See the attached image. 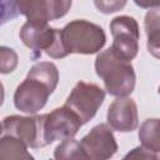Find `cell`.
Listing matches in <instances>:
<instances>
[{"instance_id": "8", "label": "cell", "mask_w": 160, "mask_h": 160, "mask_svg": "<svg viewBox=\"0 0 160 160\" xmlns=\"http://www.w3.org/2000/svg\"><path fill=\"white\" fill-rule=\"evenodd\" d=\"M44 114L36 116H20L11 115L2 120V134L12 135L22 140L28 148L39 149L44 148L42 138Z\"/></svg>"}, {"instance_id": "6", "label": "cell", "mask_w": 160, "mask_h": 160, "mask_svg": "<svg viewBox=\"0 0 160 160\" xmlns=\"http://www.w3.org/2000/svg\"><path fill=\"white\" fill-rule=\"evenodd\" d=\"M82 122L75 112L65 105L54 109L51 112L44 114L42 138L45 146L56 140H65L74 138L80 130Z\"/></svg>"}, {"instance_id": "17", "label": "cell", "mask_w": 160, "mask_h": 160, "mask_svg": "<svg viewBox=\"0 0 160 160\" xmlns=\"http://www.w3.org/2000/svg\"><path fill=\"white\" fill-rule=\"evenodd\" d=\"M19 64L16 51L8 46H0V74L12 72Z\"/></svg>"}, {"instance_id": "2", "label": "cell", "mask_w": 160, "mask_h": 160, "mask_svg": "<svg viewBox=\"0 0 160 160\" xmlns=\"http://www.w3.org/2000/svg\"><path fill=\"white\" fill-rule=\"evenodd\" d=\"M60 32L68 54L91 55L99 52L106 42L102 28L84 19L70 21Z\"/></svg>"}, {"instance_id": "3", "label": "cell", "mask_w": 160, "mask_h": 160, "mask_svg": "<svg viewBox=\"0 0 160 160\" xmlns=\"http://www.w3.org/2000/svg\"><path fill=\"white\" fill-rule=\"evenodd\" d=\"M19 36L24 45L36 52L38 56L41 55V51H45L52 59H61L69 55L65 50L60 30L50 28L48 22L28 20L21 26Z\"/></svg>"}, {"instance_id": "9", "label": "cell", "mask_w": 160, "mask_h": 160, "mask_svg": "<svg viewBox=\"0 0 160 160\" xmlns=\"http://www.w3.org/2000/svg\"><path fill=\"white\" fill-rule=\"evenodd\" d=\"M86 159L106 160L115 155L118 144L112 134V129L108 124L94 126L80 141Z\"/></svg>"}, {"instance_id": "16", "label": "cell", "mask_w": 160, "mask_h": 160, "mask_svg": "<svg viewBox=\"0 0 160 160\" xmlns=\"http://www.w3.org/2000/svg\"><path fill=\"white\" fill-rule=\"evenodd\" d=\"M72 0H42L46 18L49 21L58 20L68 14Z\"/></svg>"}, {"instance_id": "4", "label": "cell", "mask_w": 160, "mask_h": 160, "mask_svg": "<svg viewBox=\"0 0 160 160\" xmlns=\"http://www.w3.org/2000/svg\"><path fill=\"white\" fill-rule=\"evenodd\" d=\"M104 100L105 90H102L99 85L79 81L72 88L64 105L75 112L84 125L96 115Z\"/></svg>"}, {"instance_id": "19", "label": "cell", "mask_w": 160, "mask_h": 160, "mask_svg": "<svg viewBox=\"0 0 160 160\" xmlns=\"http://www.w3.org/2000/svg\"><path fill=\"white\" fill-rule=\"evenodd\" d=\"M128 0H94L95 8L102 14H112L125 8Z\"/></svg>"}, {"instance_id": "18", "label": "cell", "mask_w": 160, "mask_h": 160, "mask_svg": "<svg viewBox=\"0 0 160 160\" xmlns=\"http://www.w3.org/2000/svg\"><path fill=\"white\" fill-rule=\"evenodd\" d=\"M19 14L16 0H0V25L16 19Z\"/></svg>"}, {"instance_id": "1", "label": "cell", "mask_w": 160, "mask_h": 160, "mask_svg": "<svg viewBox=\"0 0 160 160\" xmlns=\"http://www.w3.org/2000/svg\"><path fill=\"white\" fill-rule=\"evenodd\" d=\"M96 75L104 81L105 90L116 98L129 96L135 88L136 75L130 61L118 58L109 48L95 59Z\"/></svg>"}, {"instance_id": "13", "label": "cell", "mask_w": 160, "mask_h": 160, "mask_svg": "<svg viewBox=\"0 0 160 160\" xmlns=\"http://www.w3.org/2000/svg\"><path fill=\"white\" fill-rule=\"evenodd\" d=\"M145 31L148 35V50L159 58V40H160V25H159V9L154 8L145 16Z\"/></svg>"}, {"instance_id": "22", "label": "cell", "mask_w": 160, "mask_h": 160, "mask_svg": "<svg viewBox=\"0 0 160 160\" xmlns=\"http://www.w3.org/2000/svg\"><path fill=\"white\" fill-rule=\"evenodd\" d=\"M4 99H5V91H4V86H2V84L0 81V106L4 102Z\"/></svg>"}, {"instance_id": "15", "label": "cell", "mask_w": 160, "mask_h": 160, "mask_svg": "<svg viewBox=\"0 0 160 160\" xmlns=\"http://www.w3.org/2000/svg\"><path fill=\"white\" fill-rule=\"evenodd\" d=\"M19 12L25 15L29 21L48 22L42 0H16Z\"/></svg>"}, {"instance_id": "7", "label": "cell", "mask_w": 160, "mask_h": 160, "mask_svg": "<svg viewBox=\"0 0 160 160\" xmlns=\"http://www.w3.org/2000/svg\"><path fill=\"white\" fill-rule=\"evenodd\" d=\"M54 90V88L42 80L28 74L25 80L15 90L14 105L22 112L36 114L46 105V101Z\"/></svg>"}, {"instance_id": "23", "label": "cell", "mask_w": 160, "mask_h": 160, "mask_svg": "<svg viewBox=\"0 0 160 160\" xmlns=\"http://www.w3.org/2000/svg\"><path fill=\"white\" fill-rule=\"evenodd\" d=\"M2 134V122H0V135Z\"/></svg>"}, {"instance_id": "11", "label": "cell", "mask_w": 160, "mask_h": 160, "mask_svg": "<svg viewBox=\"0 0 160 160\" xmlns=\"http://www.w3.org/2000/svg\"><path fill=\"white\" fill-rule=\"evenodd\" d=\"M34 156L28 151V145L12 136L4 134L0 138V160H29Z\"/></svg>"}, {"instance_id": "12", "label": "cell", "mask_w": 160, "mask_h": 160, "mask_svg": "<svg viewBox=\"0 0 160 160\" xmlns=\"http://www.w3.org/2000/svg\"><path fill=\"white\" fill-rule=\"evenodd\" d=\"M160 121L159 119H148L145 120L139 130V139L141 146L159 154L160 151Z\"/></svg>"}, {"instance_id": "20", "label": "cell", "mask_w": 160, "mask_h": 160, "mask_svg": "<svg viewBox=\"0 0 160 160\" xmlns=\"http://www.w3.org/2000/svg\"><path fill=\"white\" fill-rule=\"evenodd\" d=\"M154 159V160H158L159 159V155L144 146H139V148H135L131 152L126 154L125 155V159Z\"/></svg>"}, {"instance_id": "21", "label": "cell", "mask_w": 160, "mask_h": 160, "mask_svg": "<svg viewBox=\"0 0 160 160\" xmlns=\"http://www.w3.org/2000/svg\"><path fill=\"white\" fill-rule=\"evenodd\" d=\"M134 2L142 9H154L160 5V0H134Z\"/></svg>"}, {"instance_id": "10", "label": "cell", "mask_w": 160, "mask_h": 160, "mask_svg": "<svg viewBox=\"0 0 160 160\" xmlns=\"http://www.w3.org/2000/svg\"><path fill=\"white\" fill-rule=\"evenodd\" d=\"M108 125L119 132H130L139 126L138 106L130 98H118L114 100L106 115Z\"/></svg>"}, {"instance_id": "14", "label": "cell", "mask_w": 160, "mask_h": 160, "mask_svg": "<svg viewBox=\"0 0 160 160\" xmlns=\"http://www.w3.org/2000/svg\"><path fill=\"white\" fill-rule=\"evenodd\" d=\"M54 158L56 160H69V159H86V155L82 150L80 141L75 139L62 140L54 151Z\"/></svg>"}, {"instance_id": "5", "label": "cell", "mask_w": 160, "mask_h": 160, "mask_svg": "<svg viewBox=\"0 0 160 160\" xmlns=\"http://www.w3.org/2000/svg\"><path fill=\"white\" fill-rule=\"evenodd\" d=\"M112 35V52L126 61H131L139 51V25L136 20L128 15L116 16L110 22Z\"/></svg>"}]
</instances>
